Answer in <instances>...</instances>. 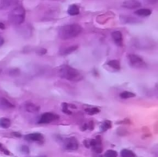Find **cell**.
Segmentation results:
<instances>
[{
	"label": "cell",
	"mask_w": 158,
	"mask_h": 157,
	"mask_svg": "<svg viewBox=\"0 0 158 157\" xmlns=\"http://www.w3.org/2000/svg\"><path fill=\"white\" fill-rule=\"evenodd\" d=\"M64 148L67 150H77L79 147L78 140L75 137L66 138L63 143Z\"/></svg>",
	"instance_id": "5b68a950"
},
{
	"label": "cell",
	"mask_w": 158,
	"mask_h": 157,
	"mask_svg": "<svg viewBox=\"0 0 158 157\" xmlns=\"http://www.w3.org/2000/svg\"><path fill=\"white\" fill-rule=\"evenodd\" d=\"M128 59H129L131 66H134V67H140L144 65L143 58L136 54H130L128 55Z\"/></svg>",
	"instance_id": "8992f818"
},
{
	"label": "cell",
	"mask_w": 158,
	"mask_h": 157,
	"mask_svg": "<svg viewBox=\"0 0 158 157\" xmlns=\"http://www.w3.org/2000/svg\"><path fill=\"white\" fill-rule=\"evenodd\" d=\"M5 29V25L2 22H0V29Z\"/></svg>",
	"instance_id": "83f0119b"
},
{
	"label": "cell",
	"mask_w": 158,
	"mask_h": 157,
	"mask_svg": "<svg viewBox=\"0 0 158 157\" xmlns=\"http://www.w3.org/2000/svg\"><path fill=\"white\" fill-rule=\"evenodd\" d=\"M121 6L125 9H135L140 8L141 6V3L138 0H125L123 2Z\"/></svg>",
	"instance_id": "52a82bcc"
},
{
	"label": "cell",
	"mask_w": 158,
	"mask_h": 157,
	"mask_svg": "<svg viewBox=\"0 0 158 157\" xmlns=\"http://www.w3.org/2000/svg\"><path fill=\"white\" fill-rule=\"evenodd\" d=\"M77 48H78V46H69V47H66L65 48V49H63L60 52V55H69V54L72 53V52H73L74 51H76L77 49Z\"/></svg>",
	"instance_id": "7c38bea8"
},
{
	"label": "cell",
	"mask_w": 158,
	"mask_h": 157,
	"mask_svg": "<svg viewBox=\"0 0 158 157\" xmlns=\"http://www.w3.org/2000/svg\"><path fill=\"white\" fill-rule=\"evenodd\" d=\"M111 123L110 121H104L101 125V131H106L107 129H110Z\"/></svg>",
	"instance_id": "44dd1931"
},
{
	"label": "cell",
	"mask_w": 158,
	"mask_h": 157,
	"mask_svg": "<svg viewBox=\"0 0 158 157\" xmlns=\"http://www.w3.org/2000/svg\"><path fill=\"white\" fill-rule=\"evenodd\" d=\"M135 14L139 16L147 17L151 15V11L148 9H139L137 11H135Z\"/></svg>",
	"instance_id": "4fadbf2b"
},
{
	"label": "cell",
	"mask_w": 158,
	"mask_h": 157,
	"mask_svg": "<svg viewBox=\"0 0 158 157\" xmlns=\"http://www.w3.org/2000/svg\"><path fill=\"white\" fill-rule=\"evenodd\" d=\"M0 106H2L3 108H7V109H9V108H13L14 106L10 103V102L8 101L6 99L1 98L0 99Z\"/></svg>",
	"instance_id": "2e32d148"
},
{
	"label": "cell",
	"mask_w": 158,
	"mask_h": 157,
	"mask_svg": "<svg viewBox=\"0 0 158 157\" xmlns=\"http://www.w3.org/2000/svg\"><path fill=\"white\" fill-rule=\"evenodd\" d=\"M145 1H146L148 3H149V4L154 5L156 4V3H157L158 0H145Z\"/></svg>",
	"instance_id": "484cf974"
},
{
	"label": "cell",
	"mask_w": 158,
	"mask_h": 157,
	"mask_svg": "<svg viewBox=\"0 0 158 157\" xmlns=\"http://www.w3.org/2000/svg\"><path fill=\"white\" fill-rule=\"evenodd\" d=\"M107 65L109 66H110L111 68H113V69H120V62H119L118 60H116V59L110 60V61L107 62Z\"/></svg>",
	"instance_id": "e0dca14e"
},
{
	"label": "cell",
	"mask_w": 158,
	"mask_h": 157,
	"mask_svg": "<svg viewBox=\"0 0 158 157\" xmlns=\"http://www.w3.org/2000/svg\"><path fill=\"white\" fill-rule=\"evenodd\" d=\"M21 149H22V151H23V152H26V153H29V148H28L27 146H22Z\"/></svg>",
	"instance_id": "d4e9b609"
},
{
	"label": "cell",
	"mask_w": 158,
	"mask_h": 157,
	"mask_svg": "<svg viewBox=\"0 0 158 157\" xmlns=\"http://www.w3.org/2000/svg\"><path fill=\"white\" fill-rule=\"evenodd\" d=\"M26 18V10L23 6H16L10 11L9 14V20L14 25H21Z\"/></svg>",
	"instance_id": "3957f363"
},
{
	"label": "cell",
	"mask_w": 158,
	"mask_h": 157,
	"mask_svg": "<svg viewBox=\"0 0 158 157\" xmlns=\"http://www.w3.org/2000/svg\"><path fill=\"white\" fill-rule=\"evenodd\" d=\"M60 76L63 78L72 82H78L83 79V75L77 69L71 66L65 65L62 66L59 69Z\"/></svg>",
	"instance_id": "7a4b0ae2"
},
{
	"label": "cell",
	"mask_w": 158,
	"mask_h": 157,
	"mask_svg": "<svg viewBox=\"0 0 158 157\" xmlns=\"http://www.w3.org/2000/svg\"><path fill=\"white\" fill-rule=\"evenodd\" d=\"M25 109L27 112H31V113H35L40 110V107L38 106H36L35 103H30V102H28L25 104Z\"/></svg>",
	"instance_id": "30bf717a"
},
{
	"label": "cell",
	"mask_w": 158,
	"mask_h": 157,
	"mask_svg": "<svg viewBox=\"0 0 158 157\" xmlns=\"http://www.w3.org/2000/svg\"><path fill=\"white\" fill-rule=\"evenodd\" d=\"M105 157H117V152L114 150H108L105 153Z\"/></svg>",
	"instance_id": "603a6c76"
},
{
	"label": "cell",
	"mask_w": 158,
	"mask_h": 157,
	"mask_svg": "<svg viewBox=\"0 0 158 157\" xmlns=\"http://www.w3.org/2000/svg\"><path fill=\"white\" fill-rule=\"evenodd\" d=\"M121 156L122 157H135V154L129 149H123L121 151Z\"/></svg>",
	"instance_id": "d6986e66"
},
{
	"label": "cell",
	"mask_w": 158,
	"mask_h": 157,
	"mask_svg": "<svg viewBox=\"0 0 158 157\" xmlns=\"http://www.w3.org/2000/svg\"><path fill=\"white\" fill-rule=\"evenodd\" d=\"M112 38L115 44L118 46L123 45V35L120 31H114L112 32Z\"/></svg>",
	"instance_id": "9c48e42d"
},
{
	"label": "cell",
	"mask_w": 158,
	"mask_h": 157,
	"mask_svg": "<svg viewBox=\"0 0 158 157\" xmlns=\"http://www.w3.org/2000/svg\"><path fill=\"white\" fill-rule=\"evenodd\" d=\"M4 38H3V37L2 36V35H0V47H1L2 46L3 44H4Z\"/></svg>",
	"instance_id": "4316f807"
},
{
	"label": "cell",
	"mask_w": 158,
	"mask_h": 157,
	"mask_svg": "<svg viewBox=\"0 0 158 157\" xmlns=\"http://www.w3.org/2000/svg\"><path fill=\"white\" fill-rule=\"evenodd\" d=\"M63 112H65V113H66V114H71V113H72V112H69V111H68L67 104H66V103H63Z\"/></svg>",
	"instance_id": "cb8c5ba5"
},
{
	"label": "cell",
	"mask_w": 158,
	"mask_h": 157,
	"mask_svg": "<svg viewBox=\"0 0 158 157\" xmlns=\"http://www.w3.org/2000/svg\"><path fill=\"white\" fill-rule=\"evenodd\" d=\"M25 139L29 142H40L43 139V136L42 134L38 132L27 134L25 135Z\"/></svg>",
	"instance_id": "ba28073f"
},
{
	"label": "cell",
	"mask_w": 158,
	"mask_h": 157,
	"mask_svg": "<svg viewBox=\"0 0 158 157\" xmlns=\"http://www.w3.org/2000/svg\"><path fill=\"white\" fill-rule=\"evenodd\" d=\"M85 110L89 115H94L100 112V109L98 108H89V109H86Z\"/></svg>",
	"instance_id": "7402d4cb"
},
{
	"label": "cell",
	"mask_w": 158,
	"mask_h": 157,
	"mask_svg": "<svg viewBox=\"0 0 158 157\" xmlns=\"http://www.w3.org/2000/svg\"><path fill=\"white\" fill-rule=\"evenodd\" d=\"M12 4V0H0V10L7 9Z\"/></svg>",
	"instance_id": "5bb4252c"
},
{
	"label": "cell",
	"mask_w": 158,
	"mask_h": 157,
	"mask_svg": "<svg viewBox=\"0 0 158 157\" xmlns=\"http://www.w3.org/2000/svg\"><path fill=\"white\" fill-rule=\"evenodd\" d=\"M67 12L69 15H77L80 13V8L77 5H71L68 8Z\"/></svg>",
	"instance_id": "8fae6325"
},
{
	"label": "cell",
	"mask_w": 158,
	"mask_h": 157,
	"mask_svg": "<svg viewBox=\"0 0 158 157\" xmlns=\"http://www.w3.org/2000/svg\"><path fill=\"white\" fill-rule=\"evenodd\" d=\"M121 17V19H122V22H123L124 23H134L135 22H137V19H135V18H132V17L131 16H120Z\"/></svg>",
	"instance_id": "ffe728a7"
},
{
	"label": "cell",
	"mask_w": 158,
	"mask_h": 157,
	"mask_svg": "<svg viewBox=\"0 0 158 157\" xmlns=\"http://www.w3.org/2000/svg\"><path fill=\"white\" fill-rule=\"evenodd\" d=\"M58 119L59 116L56 114L52 113V112H45L40 117V119H38V123H40V124H46V123L55 122Z\"/></svg>",
	"instance_id": "277c9868"
},
{
	"label": "cell",
	"mask_w": 158,
	"mask_h": 157,
	"mask_svg": "<svg viewBox=\"0 0 158 157\" xmlns=\"http://www.w3.org/2000/svg\"><path fill=\"white\" fill-rule=\"evenodd\" d=\"M11 126L10 119L7 118H1L0 119V127L3 129H8Z\"/></svg>",
	"instance_id": "9a60e30c"
},
{
	"label": "cell",
	"mask_w": 158,
	"mask_h": 157,
	"mask_svg": "<svg viewBox=\"0 0 158 157\" xmlns=\"http://www.w3.org/2000/svg\"><path fill=\"white\" fill-rule=\"evenodd\" d=\"M82 32V27L78 24H69L59 29L58 35L61 39L67 40L78 36Z\"/></svg>",
	"instance_id": "6da1fadb"
},
{
	"label": "cell",
	"mask_w": 158,
	"mask_h": 157,
	"mask_svg": "<svg viewBox=\"0 0 158 157\" xmlns=\"http://www.w3.org/2000/svg\"><path fill=\"white\" fill-rule=\"evenodd\" d=\"M120 98L126 99L134 98V97L136 96V95L134 93V92H129V91H124V92H121V93L120 94Z\"/></svg>",
	"instance_id": "ac0fdd59"
}]
</instances>
